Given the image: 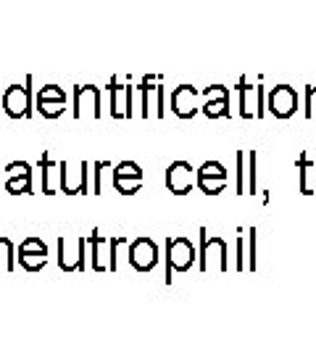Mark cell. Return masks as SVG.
Segmentation results:
<instances>
[{
  "instance_id": "30",
  "label": "cell",
  "mask_w": 316,
  "mask_h": 356,
  "mask_svg": "<svg viewBox=\"0 0 316 356\" xmlns=\"http://www.w3.org/2000/svg\"><path fill=\"white\" fill-rule=\"evenodd\" d=\"M248 269H256V229H248Z\"/></svg>"
},
{
  "instance_id": "17",
  "label": "cell",
  "mask_w": 316,
  "mask_h": 356,
  "mask_svg": "<svg viewBox=\"0 0 316 356\" xmlns=\"http://www.w3.org/2000/svg\"><path fill=\"white\" fill-rule=\"evenodd\" d=\"M6 191L11 193V195L32 193V172H22V175H8V179H6Z\"/></svg>"
},
{
  "instance_id": "18",
  "label": "cell",
  "mask_w": 316,
  "mask_h": 356,
  "mask_svg": "<svg viewBox=\"0 0 316 356\" xmlns=\"http://www.w3.org/2000/svg\"><path fill=\"white\" fill-rule=\"evenodd\" d=\"M203 114L208 119H219V116H229V92L227 95H216V98H208L206 106H203Z\"/></svg>"
},
{
  "instance_id": "3",
  "label": "cell",
  "mask_w": 316,
  "mask_h": 356,
  "mask_svg": "<svg viewBox=\"0 0 316 356\" xmlns=\"http://www.w3.org/2000/svg\"><path fill=\"white\" fill-rule=\"evenodd\" d=\"M3 111L11 119H29L32 116V76H26L24 85H11L3 92Z\"/></svg>"
},
{
  "instance_id": "4",
  "label": "cell",
  "mask_w": 316,
  "mask_h": 356,
  "mask_svg": "<svg viewBox=\"0 0 316 356\" xmlns=\"http://www.w3.org/2000/svg\"><path fill=\"white\" fill-rule=\"evenodd\" d=\"M88 248V238H74V241L58 238V264L63 272H85Z\"/></svg>"
},
{
  "instance_id": "2",
  "label": "cell",
  "mask_w": 316,
  "mask_h": 356,
  "mask_svg": "<svg viewBox=\"0 0 316 356\" xmlns=\"http://www.w3.org/2000/svg\"><path fill=\"white\" fill-rule=\"evenodd\" d=\"M216 267L219 272H227V243L222 238H208V229L201 227V254H198V269L208 272Z\"/></svg>"
},
{
  "instance_id": "15",
  "label": "cell",
  "mask_w": 316,
  "mask_h": 356,
  "mask_svg": "<svg viewBox=\"0 0 316 356\" xmlns=\"http://www.w3.org/2000/svg\"><path fill=\"white\" fill-rule=\"evenodd\" d=\"M40 169H42V193H45V195H53V193H56V179H58V188H61V164L53 166L51 156L42 153Z\"/></svg>"
},
{
  "instance_id": "8",
  "label": "cell",
  "mask_w": 316,
  "mask_h": 356,
  "mask_svg": "<svg viewBox=\"0 0 316 356\" xmlns=\"http://www.w3.org/2000/svg\"><path fill=\"white\" fill-rule=\"evenodd\" d=\"M266 103H269L266 108L277 116V119H288L298 108V92L290 85H277V88L269 92V101Z\"/></svg>"
},
{
  "instance_id": "24",
  "label": "cell",
  "mask_w": 316,
  "mask_h": 356,
  "mask_svg": "<svg viewBox=\"0 0 316 356\" xmlns=\"http://www.w3.org/2000/svg\"><path fill=\"white\" fill-rule=\"evenodd\" d=\"M40 101H66V92L58 85H45L38 90V103Z\"/></svg>"
},
{
  "instance_id": "29",
  "label": "cell",
  "mask_w": 316,
  "mask_h": 356,
  "mask_svg": "<svg viewBox=\"0 0 316 356\" xmlns=\"http://www.w3.org/2000/svg\"><path fill=\"white\" fill-rule=\"evenodd\" d=\"M103 169H108V161H98V164H95V172H92V175H95V185H92V193H95V195L103 193Z\"/></svg>"
},
{
  "instance_id": "16",
  "label": "cell",
  "mask_w": 316,
  "mask_h": 356,
  "mask_svg": "<svg viewBox=\"0 0 316 356\" xmlns=\"http://www.w3.org/2000/svg\"><path fill=\"white\" fill-rule=\"evenodd\" d=\"M298 166H301V191L306 195H311V193H316V164L308 161V156H301Z\"/></svg>"
},
{
  "instance_id": "7",
  "label": "cell",
  "mask_w": 316,
  "mask_h": 356,
  "mask_svg": "<svg viewBox=\"0 0 316 356\" xmlns=\"http://www.w3.org/2000/svg\"><path fill=\"white\" fill-rule=\"evenodd\" d=\"M108 95H111V116L114 119H129V116H135V103H132V95H135V88H129V82L126 85H119V79H111L108 82Z\"/></svg>"
},
{
  "instance_id": "10",
  "label": "cell",
  "mask_w": 316,
  "mask_h": 356,
  "mask_svg": "<svg viewBox=\"0 0 316 356\" xmlns=\"http://www.w3.org/2000/svg\"><path fill=\"white\" fill-rule=\"evenodd\" d=\"M238 195H256V151L238 153Z\"/></svg>"
},
{
  "instance_id": "11",
  "label": "cell",
  "mask_w": 316,
  "mask_h": 356,
  "mask_svg": "<svg viewBox=\"0 0 316 356\" xmlns=\"http://www.w3.org/2000/svg\"><path fill=\"white\" fill-rule=\"evenodd\" d=\"M192 166L188 161H174V164L166 169V188L174 193V195H188L192 193Z\"/></svg>"
},
{
  "instance_id": "6",
  "label": "cell",
  "mask_w": 316,
  "mask_h": 356,
  "mask_svg": "<svg viewBox=\"0 0 316 356\" xmlns=\"http://www.w3.org/2000/svg\"><path fill=\"white\" fill-rule=\"evenodd\" d=\"M129 264L138 272H151L158 264V245L151 238H138L129 243Z\"/></svg>"
},
{
  "instance_id": "20",
  "label": "cell",
  "mask_w": 316,
  "mask_h": 356,
  "mask_svg": "<svg viewBox=\"0 0 316 356\" xmlns=\"http://www.w3.org/2000/svg\"><path fill=\"white\" fill-rule=\"evenodd\" d=\"M114 188L122 195H135L142 188V177H124V175H114Z\"/></svg>"
},
{
  "instance_id": "19",
  "label": "cell",
  "mask_w": 316,
  "mask_h": 356,
  "mask_svg": "<svg viewBox=\"0 0 316 356\" xmlns=\"http://www.w3.org/2000/svg\"><path fill=\"white\" fill-rule=\"evenodd\" d=\"M238 90H240V114L245 116V119H251V116H253L251 106H253V98L258 95V88H251L245 79H240Z\"/></svg>"
},
{
  "instance_id": "32",
  "label": "cell",
  "mask_w": 316,
  "mask_h": 356,
  "mask_svg": "<svg viewBox=\"0 0 316 356\" xmlns=\"http://www.w3.org/2000/svg\"><path fill=\"white\" fill-rule=\"evenodd\" d=\"M316 108V88H308V103H306V116L311 119Z\"/></svg>"
},
{
  "instance_id": "5",
  "label": "cell",
  "mask_w": 316,
  "mask_h": 356,
  "mask_svg": "<svg viewBox=\"0 0 316 356\" xmlns=\"http://www.w3.org/2000/svg\"><path fill=\"white\" fill-rule=\"evenodd\" d=\"M90 177V164L88 161H79V164H72V161H61V191L66 195H79V193H88Z\"/></svg>"
},
{
  "instance_id": "28",
  "label": "cell",
  "mask_w": 316,
  "mask_h": 356,
  "mask_svg": "<svg viewBox=\"0 0 316 356\" xmlns=\"http://www.w3.org/2000/svg\"><path fill=\"white\" fill-rule=\"evenodd\" d=\"M166 114V101H164V82L158 76L156 82V116H164Z\"/></svg>"
},
{
  "instance_id": "21",
  "label": "cell",
  "mask_w": 316,
  "mask_h": 356,
  "mask_svg": "<svg viewBox=\"0 0 316 356\" xmlns=\"http://www.w3.org/2000/svg\"><path fill=\"white\" fill-rule=\"evenodd\" d=\"M0 269L13 272L16 269V256H13V243L8 238H0Z\"/></svg>"
},
{
  "instance_id": "26",
  "label": "cell",
  "mask_w": 316,
  "mask_h": 356,
  "mask_svg": "<svg viewBox=\"0 0 316 356\" xmlns=\"http://www.w3.org/2000/svg\"><path fill=\"white\" fill-rule=\"evenodd\" d=\"M195 175L198 177H227V169L219 164V161H206Z\"/></svg>"
},
{
  "instance_id": "14",
  "label": "cell",
  "mask_w": 316,
  "mask_h": 356,
  "mask_svg": "<svg viewBox=\"0 0 316 356\" xmlns=\"http://www.w3.org/2000/svg\"><path fill=\"white\" fill-rule=\"evenodd\" d=\"M90 254H92V269L103 272L108 269V238H103L98 229H92V235H88Z\"/></svg>"
},
{
  "instance_id": "25",
  "label": "cell",
  "mask_w": 316,
  "mask_h": 356,
  "mask_svg": "<svg viewBox=\"0 0 316 356\" xmlns=\"http://www.w3.org/2000/svg\"><path fill=\"white\" fill-rule=\"evenodd\" d=\"M126 245V238H111L108 241V269L116 272L119 269V248Z\"/></svg>"
},
{
  "instance_id": "23",
  "label": "cell",
  "mask_w": 316,
  "mask_h": 356,
  "mask_svg": "<svg viewBox=\"0 0 316 356\" xmlns=\"http://www.w3.org/2000/svg\"><path fill=\"white\" fill-rule=\"evenodd\" d=\"M63 108H66V101H40L38 103V111L45 116V119H56V116H61Z\"/></svg>"
},
{
  "instance_id": "12",
  "label": "cell",
  "mask_w": 316,
  "mask_h": 356,
  "mask_svg": "<svg viewBox=\"0 0 316 356\" xmlns=\"http://www.w3.org/2000/svg\"><path fill=\"white\" fill-rule=\"evenodd\" d=\"M88 111L90 116H98L103 114L101 111V88H95V85H79V88L74 90V116L79 119V116Z\"/></svg>"
},
{
  "instance_id": "22",
  "label": "cell",
  "mask_w": 316,
  "mask_h": 356,
  "mask_svg": "<svg viewBox=\"0 0 316 356\" xmlns=\"http://www.w3.org/2000/svg\"><path fill=\"white\" fill-rule=\"evenodd\" d=\"M198 188L206 195H219L227 188V177H198Z\"/></svg>"
},
{
  "instance_id": "31",
  "label": "cell",
  "mask_w": 316,
  "mask_h": 356,
  "mask_svg": "<svg viewBox=\"0 0 316 356\" xmlns=\"http://www.w3.org/2000/svg\"><path fill=\"white\" fill-rule=\"evenodd\" d=\"M6 172H8V175H22V172H32V169H29L26 161H11V164L6 166Z\"/></svg>"
},
{
  "instance_id": "13",
  "label": "cell",
  "mask_w": 316,
  "mask_h": 356,
  "mask_svg": "<svg viewBox=\"0 0 316 356\" xmlns=\"http://www.w3.org/2000/svg\"><path fill=\"white\" fill-rule=\"evenodd\" d=\"M198 95H201V90L190 88V85H179V88H174V92H172V111H174L179 119H190V116L195 114L192 101H195Z\"/></svg>"
},
{
  "instance_id": "1",
  "label": "cell",
  "mask_w": 316,
  "mask_h": 356,
  "mask_svg": "<svg viewBox=\"0 0 316 356\" xmlns=\"http://www.w3.org/2000/svg\"><path fill=\"white\" fill-rule=\"evenodd\" d=\"M195 245L190 243V238L185 235H177L166 243V282H172V275L174 272H188L192 264H195Z\"/></svg>"
},
{
  "instance_id": "27",
  "label": "cell",
  "mask_w": 316,
  "mask_h": 356,
  "mask_svg": "<svg viewBox=\"0 0 316 356\" xmlns=\"http://www.w3.org/2000/svg\"><path fill=\"white\" fill-rule=\"evenodd\" d=\"M114 175H124V177H142V169H140L135 161H122V164L116 166Z\"/></svg>"
},
{
  "instance_id": "9",
  "label": "cell",
  "mask_w": 316,
  "mask_h": 356,
  "mask_svg": "<svg viewBox=\"0 0 316 356\" xmlns=\"http://www.w3.org/2000/svg\"><path fill=\"white\" fill-rule=\"evenodd\" d=\"M19 261H22V267L26 272H40V269H45L48 264V245L40 241V238H26L22 243V248H19Z\"/></svg>"
}]
</instances>
